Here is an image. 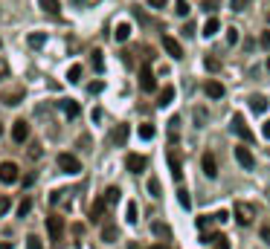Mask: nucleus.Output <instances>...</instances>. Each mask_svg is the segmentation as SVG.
<instances>
[{"instance_id": "obj_1", "label": "nucleus", "mask_w": 270, "mask_h": 249, "mask_svg": "<svg viewBox=\"0 0 270 249\" xmlns=\"http://www.w3.org/2000/svg\"><path fill=\"white\" fill-rule=\"evenodd\" d=\"M55 163H58V168H61L64 174H79V171H82L79 157H73V154H67V151H64V154H58V160H55Z\"/></svg>"}, {"instance_id": "obj_2", "label": "nucleus", "mask_w": 270, "mask_h": 249, "mask_svg": "<svg viewBox=\"0 0 270 249\" xmlns=\"http://www.w3.org/2000/svg\"><path fill=\"white\" fill-rule=\"evenodd\" d=\"M47 232H50V241H52V244H58V241L64 238V217H58V215H50V217H47Z\"/></svg>"}, {"instance_id": "obj_3", "label": "nucleus", "mask_w": 270, "mask_h": 249, "mask_svg": "<svg viewBox=\"0 0 270 249\" xmlns=\"http://www.w3.org/2000/svg\"><path fill=\"white\" fill-rule=\"evenodd\" d=\"M233 215H236V220L241 223V226H250L253 223V215L256 209L250 206V203H236V209H233Z\"/></svg>"}, {"instance_id": "obj_4", "label": "nucleus", "mask_w": 270, "mask_h": 249, "mask_svg": "<svg viewBox=\"0 0 270 249\" xmlns=\"http://www.w3.org/2000/svg\"><path fill=\"white\" fill-rule=\"evenodd\" d=\"M12 139H15L17 145H23L29 139V122L26 119H15L12 122Z\"/></svg>"}, {"instance_id": "obj_5", "label": "nucleus", "mask_w": 270, "mask_h": 249, "mask_svg": "<svg viewBox=\"0 0 270 249\" xmlns=\"http://www.w3.org/2000/svg\"><path fill=\"white\" fill-rule=\"evenodd\" d=\"M145 166H148V160H145L142 154H128V157H125V168H128L131 174H142Z\"/></svg>"}, {"instance_id": "obj_6", "label": "nucleus", "mask_w": 270, "mask_h": 249, "mask_svg": "<svg viewBox=\"0 0 270 249\" xmlns=\"http://www.w3.org/2000/svg\"><path fill=\"white\" fill-rule=\"evenodd\" d=\"M233 131H236L238 136H241V139L247 142V145L253 142V131L247 128V122H244V116H241V113H236V116H233Z\"/></svg>"}, {"instance_id": "obj_7", "label": "nucleus", "mask_w": 270, "mask_h": 249, "mask_svg": "<svg viewBox=\"0 0 270 249\" xmlns=\"http://www.w3.org/2000/svg\"><path fill=\"white\" fill-rule=\"evenodd\" d=\"M154 87H157V79H154L151 67L145 64L142 70H139V90H142V93H151Z\"/></svg>"}, {"instance_id": "obj_8", "label": "nucleus", "mask_w": 270, "mask_h": 249, "mask_svg": "<svg viewBox=\"0 0 270 249\" xmlns=\"http://www.w3.org/2000/svg\"><path fill=\"white\" fill-rule=\"evenodd\" d=\"M0 183H6V185H12V183H17V166L15 163H0Z\"/></svg>"}, {"instance_id": "obj_9", "label": "nucleus", "mask_w": 270, "mask_h": 249, "mask_svg": "<svg viewBox=\"0 0 270 249\" xmlns=\"http://www.w3.org/2000/svg\"><path fill=\"white\" fill-rule=\"evenodd\" d=\"M201 166H203V174H206L209 180L218 177V163H215V154H212V151H206V154L201 157Z\"/></svg>"}, {"instance_id": "obj_10", "label": "nucleus", "mask_w": 270, "mask_h": 249, "mask_svg": "<svg viewBox=\"0 0 270 249\" xmlns=\"http://www.w3.org/2000/svg\"><path fill=\"white\" fill-rule=\"evenodd\" d=\"M163 50L169 52L174 61H180V58H183V47H180V44H177L171 35H163Z\"/></svg>"}, {"instance_id": "obj_11", "label": "nucleus", "mask_w": 270, "mask_h": 249, "mask_svg": "<svg viewBox=\"0 0 270 249\" xmlns=\"http://www.w3.org/2000/svg\"><path fill=\"white\" fill-rule=\"evenodd\" d=\"M236 160H238V166H244L247 171L256 166V157H253V151L250 148H244V145H238L236 148Z\"/></svg>"}, {"instance_id": "obj_12", "label": "nucleus", "mask_w": 270, "mask_h": 249, "mask_svg": "<svg viewBox=\"0 0 270 249\" xmlns=\"http://www.w3.org/2000/svg\"><path fill=\"white\" fill-rule=\"evenodd\" d=\"M203 93H206L209 99H224V93H227V90H224V84H221V82L209 79V82L203 84Z\"/></svg>"}, {"instance_id": "obj_13", "label": "nucleus", "mask_w": 270, "mask_h": 249, "mask_svg": "<svg viewBox=\"0 0 270 249\" xmlns=\"http://www.w3.org/2000/svg\"><path fill=\"white\" fill-rule=\"evenodd\" d=\"M111 142H114V145H125V142H128V125H117V128L111 131Z\"/></svg>"}, {"instance_id": "obj_14", "label": "nucleus", "mask_w": 270, "mask_h": 249, "mask_svg": "<svg viewBox=\"0 0 270 249\" xmlns=\"http://www.w3.org/2000/svg\"><path fill=\"white\" fill-rule=\"evenodd\" d=\"M151 235H157L160 241H169V238H171L169 223H163V220H154V223H151Z\"/></svg>"}, {"instance_id": "obj_15", "label": "nucleus", "mask_w": 270, "mask_h": 249, "mask_svg": "<svg viewBox=\"0 0 270 249\" xmlns=\"http://www.w3.org/2000/svg\"><path fill=\"white\" fill-rule=\"evenodd\" d=\"M61 110H64V116H67V119H76L79 113H82L79 101H73V99H64V101H61Z\"/></svg>"}, {"instance_id": "obj_16", "label": "nucleus", "mask_w": 270, "mask_h": 249, "mask_svg": "<svg viewBox=\"0 0 270 249\" xmlns=\"http://www.w3.org/2000/svg\"><path fill=\"white\" fill-rule=\"evenodd\" d=\"M250 110H253V113H265V110H268V99H265L262 93H253V96H250Z\"/></svg>"}, {"instance_id": "obj_17", "label": "nucleus", "mask_w": 270, "mask_h": 249, "mask_svg": "<svg viewBox=\"0 0 270 249\" xmlns=\"http://www.w3.org/2000/svg\"><path fill=\"white\" fill-rule=\"evenodd\" d=\"M171 101H174V87H163V90H160V96H157V104H160V107H169Z\"/></svg>"}, {"instance_id": "obj_18", "label": "nucleus", "mask_w": 270, "mask_h": 249, "mask_svg": "<svg viewBox=\"0 0 270 249\" xmlns=\"http://www.w3.org/2000/svg\"><path fill=\"white\" fill-rule=\"evenodd\" d=\"M105 209H108V200L99 197L93 206H90V220H102V215H105Z\"/></svg>"}, {"instance_id": "obj_19", "label": "nucleus", "mask_w": 270, "mask_h": 249, "mask_svg": "<svg viewBox=\"0 0 270 249\" xmlns=\"http://www.w3.org/2000/svg\"><path fill=\"white\" fill-rule=\"evenodd\" d=\"M218 29H221V20H218V17H209V20L203 23V38H215Z\"/></svg>"}, {"instance_id": "obj_20", "label": "nucleus", "mask_w": 270, "mask_h": 249, "mask_svg": "<svg viewBox=\"0 0 270 249\" xmlns=\"http://www.w3.org/2000/svg\"><path fill=\"white\" fill-rule=\"evenodd\" d=\"M117 238H119V229L114 226V223L102 226V241H105V244H117Z\"/></svg>"}, {"instance_id": "obj_21", "label": "nucleus", "mask_w": 270, "mask_h": 249, "mask_svg": "<svg viewBox=\"0 0 270 249\" xmlns=\"http://www.w3.org/2000/svg\"><path fill=\"white\" fill-rule=\"evenodd\" d=\"M114 38H117L119 44H125L131 38V23H119L117 29H114Z\"/></svg>"}, {"instance_id": "obj_22", "label": "nucleus", "mask_w": 270, "mask_h": 249, "mask_svg": "<svg viewBox=\"0 0 270 249\" xmlns=\"http://www.w3.org/2000/svg\"><path fill=\"white\" fill-rule=\"evenodd\" d=\"M38 6H41L44 12H50V15H58V12H61V3H58V0H38Z\"/></svg>"}, {"instance_id": "obj_23", "label": "nucleus", "mask_w": 270, "mask_h": 249, "mask_svg": "<svg viewBox=\"0 0 270 249\" xmlns=\"http://www.w3.org/2000/svg\"><path fill=\"white\" fill-rule=\"evenodd\" d=\"M0 101H6L9 107H15V104H20V101H23V90H12V93H6Z\"/></svg>"}, {"instance_id": "obj_24", "label": "nucleus", "mask_w": 270, "mask_h": 249, "mask_svg": "<svg viewBox=\"0 0 270 249\" xmlns=\"http://www.w3.org/2000/svg\"><path fill=\"white\" fill-rule=\"evenodd\" d=\"M169 168H171V177H174V180H180V177H183V171H180V160H177V154H169Z\"/></svg>"}, {"instance_id": "obj_25", "label": "nucleus", "mask_w": 270, "mask_h": 249, "mask_svg": "<svg viewBox=\"0 0 270 249\" xmlns=\"http://www.w3.org/2000/svg\"><path fill=\"white\" fill-rule=\"evenodd\" d=\"M26 44H29L32 50H38V47H44V44H47V35H44V32H32L29 38H26Z\"/></svg>"}, {"instance_id": "obj_26", "label": "nucleus", "mask_w": 270, "mask_h": 249, "mask_svg": "<svg viewBox=\"0 0 270 249\" xmlns=\"http://www.w3.org/2000/svg\"><path fill=\"white\" fill-rule=\"evenodd\" d=\"M154 133H157V128H154L151 122H142V125H139V139L148 142V139H154Z\"/></svg>"}, {"instance_id": "obj_27", "label": "nucleus", "mask_w": 270, "mask_h": 249, "mask_svg": "<svg viewBox=\"0 0 270 249\" xmlns=\"http://www.w3.org/2000/svg\"><path fill=\"white\" fill-rule=\"evenodd\" d=\"M136 215H139V209H136V203L131 200V203L125 206V220H128V223H136V220H139Z\"/></svg>"}, {"instance_id": "obj_28", "label": "nucleus", "mask_w": 270, "mask_h": 249, "mask_svg": "<svg viewBox=\"0 0 270 249\" xmlns=\"http://www.w3.org/2000/svg\"><path fill=\"white\" fill-rule=\"evenodd\" d=\"M82 73H85V70H82V64H73L67 70V79H70V84H76V82H82Z\"/></svg>"}, {"instance_id": "obj_29", "label": "nucleus", "mask_w": 270, "mask_h": 249, "mask_svg": "<svg viewBox=\"0 0 270 249\" xmlns=\"http://www.w3.org/2000/svg\"><path fill=\"white\" fill-rule=\"evenodd\" d=\"M145 188H148V194H151V197H163V188H160V180H157V177H151Z\"/></svg>"}, {"instance_id": "obj_30", "label": "nucleus", "mask_w": 270, "mask_h": 249, "mask_svg": "<svg viewBox=\"0 0 270 249\" xmlns=\"http://www.w3.org/2000/svg\"><path fill=\"white\" fill-rule=\"evenodd\" d=\"M119 194H122V191H119L117 185H111V188L105 191V200H108V206H114V203H119Z\"/></svg>"}, {"instance_id": "obj_31", "label": "nucleus", "mask_w": 270, "mask_h": 249, "mask_svg": "<svg viewBox=\"0 0 270 249\" xmlns=\"http://www.w3.org/2000/svg\"><path fill=\"white\" fill-rule=\"evenodd\" d=\"M29 212H32V200H20L17 203V217H26Z\"/></svg>"}, {"instance_id": "obj_32", "label": "nucleus", "mask_w": 270, "mask_h": 249, "mask_svg": "<svg viewBox=\"0 0 270 249\" xmlns=\"http://www.w3.org/2000/svg\"><path fill=\"white\" fill-rule=\"evenodd\" d=\"M212 249H230V238L215 235V238H212Z\"/></svg>"}, {"instance_id": "obj_33", "label": "nucleus", "mask_w": 270, "mask_h": 249, "mask_svg": "<svg viewBox=\"0 0 270 249\" xmlns=\"http://www.w3.org/2000/svg\"><path fill=\"white\" fill-rule=\"evenodd\" d=\"M177 200H180V206H183V209H192V197H189V191H186V188H177Z\"/></svg>"}, {"instance_id": "obj_34", "label": "nucleus", "mask_w": 270, "mask_h": 249, "mask_svg": "<svg viewBox=\"0 0 270 249\" xmlns=\"http://www.w3.org/2000/svg\"><path fill=\"white\" fill-rule=\"evenodd\" d=\"M203 64H206L209 73H218V70H221V61H218V58H212V55H206V58H203Z\"/></svg>"}, {"instance_id": "obj_35", "label": "nucleus", "mask_w": 270, "mask_h": 249, "mask_svg": "<svg viewBox=\"0 0 270 249\" xmlns=\"http://www.w3.org/2000/svg\"><path fill=\"white\" fill-rule=\"evenodd\" d=\"M93 70L102 73L105 70V58H102V50H93Z\"/></svg>"}, {"instance_id": "obj_36", "label": "nucleus", "mask_w": 270, "mask_h": 249, "mask_svg": "<svg viewBox=\"0 0 270 249\" xmlns=\"http://www.w3.org/2000/svg\"><path fill=\"white\" fill-rule=\"evenodd\" d=\"M174 12H177L180 17H186L189 15V3H186V0H174Z\"/></svg>"}, {"instance_id": "obj_37", "label": "nucleus", "mask_w": 270, "mask_h": 249, "mask_svg": "<svg viewBox=\"0 0 270 249\" xmlns=\"http://www.w3.org/2000/svg\"><path fill=\"white\" fill-rule=\"evenodd\" d=\"M209 223H215V220H212V215L198 217V229H201V232H206V229H209Z\"/></svg>"}, {"instance_id": "obj_38", "label": "nucleus", "mask_w": 270, "mask_h": 249, "mask_svg": "<svg viewBox=\"0 0 270 249\" xmlns=\"http://www.w3.org/2000/svg\"><path fill=\"white\" fill-rule=\"evenodd\" d=\"M227 44H230V47H236V44H238V29H236V26L227 29Z\"/></svg>"}, {"instance_id": "obj_39", "label": "nucleus", "mask_w": 270, "mask_h": 249, "mask_svg": "<svg viewBox=\"0 0 270 249\" xmlns=\"http://www.w3.org/2000/svg\"><path fill=\"white\" fill-rule=\"evenodd\" d=\"M26 247H29V249H44V244H41L38 235H29V238H26Z\"/></svg>"}, {"instance_id": "obj_40", "label": "nucleus", "mask_w": 270, "mask_h": 249, "mask_svg": "<svg viewBox=\"0 0 270 249\" xmlns=\"http://www.w3.org/2000/svg\"><path fill=\"white\" fill-rule=\"evenodd\" d=\"M247 3H250V0H230V9H233V12H244Z\"/></svg>"}, {"instance_id": "obj_41", "label": "nucleus", "mask_w": 270, "mask_h": 249, "mask_svg": "<svg viewBox=\"0 0 270 249\" xmlns=\"http://www.w3.org/2000/svg\"><path fill=\"white\" fill-rule=\"evenodd\" d=\"M9 209H12V200H9V197H0V217L6 215Z\"/></svg>"}, {"instance_id": "obj_42", "label": "nucleus", "mask_w": 270, "mask_h": 249, "mask_svg": "<svg viewBox=\"0 0 270 249\" xmlns=\"http://www.w3.org/2000/svg\"><path fill=\"white\" fill-rule=\"evenodd\" d=\"M218 6H221V0H203V9H206V12H215Z\"/></svg>"}, {"instance_id": "obj_43", "label": "nucleus", "mask_w": 270, "mask_h": 249, "mask_svg": "<svg viewBox=\"0 0 270 249\" xmlns=\"http://www.w3.org/2000/svg\"><path fill=\"white\" fill-rule=\"evenodd\" d=\"M29 157H32V160H41V145H38V142H32V148H29Z\"/></svg>"}, {"instance_id": "obj_44", "label": "nucleus", "mask_w": 270, "mask_h": 249, "mask_svg": "<svg viewBox=\"0 0 270 249\" xmlns=\"http://www.w3.org/2000/svg\"><path fill=\"white\" fill-rule=\"evenodd\" d=\"M166 3H169V0H148L151 9H166Z\"/></svg>"}, {"instance_id": "obj_45", "label": "nucleus", "mask_w": 270, "mask_h": 249, "mask_svg": "<svg viewBox=\"0 0 270 249\" xmlns=\"http://www.w3.org/2000/svg\"><path fill=\"white\" fill-rule=\"evenodd\" d=\"M227 217H230V215H227V212L221 209L218 215H212V220H215V223H227Z\"/></svg>"}, {"instance_id": "obj_46", "label": "nucleus", "mask_w": 270, "mask_h": 249, "mask_svg": "<svg viewBox=\"0 0 270 249\" xmlns=\"http://www.w3.org/2000/svg\"><path fill=\"white\" fill-rule=\"evenodd\" d=\"M102 87H105L102 82H93L90 87H87V93H102Z\"/></svg>"}, {"instance_id": "obj_47", "label": "nucleus", "mask_w": 270, "mask_h": 249, "mask_svg": "<svg viewBox=\"0 0 270 249\" xmlns=\"http://www.w3.org/2000/svg\"><path fill=\"white\" fill-rule=\"evenodd\" d=\"M262 241L270 247V226H262Z\"/></svg>"}, {"instance_id": "obj_48", "label": "nucleus", "mask_w": 270, "mask_h": 249, "mask_svg": "<svg viewBox=\"0 0 270 249\" xmlns=\"http://www.w3.org/2000/svg\"><path fill=\"white\" fill-rule=\"evenodd\" d=\"M262 136H265V139H270V119L262 125Z\"/></svg>"}, {"instance_id": "obj_49", "label": "nucleus", "mask_w": 270, "mask_h": 249, "mask_svg": "<svg viewBox=\"0 0 270 249\" xmlns=\"http://www.w3.org/2000/svg\"><path fill=\"white\" fill-rule=\"evenodd\" d=\"M262 44H265V47H270V32H262Z\"/></svg>"}, {"instance_id": "obj_50", "label": "nucleus", "mask_w": 270, "mask_h": 249, "mask_svg": "<svg viewBox=\"0 0 270 249\" xmlns=\"http://www.w3.org/2000/svg\"><path fill=\"white\" fill-rule=\"evenodd\" d=\"M0 249H12V241H0Z\"/></svg>"}, {"instance_id": "obj_51", "label": "nucleus", "mask_w": 270, "mask_h": 249, "mask_svg": "<svg viewBox=\"0 0 270 249\" xmlns=\"http://www.w3.org/2000/svg\"><path fill=\"white\" fill-rule=\"evenodd\" d=\"M6 73H9V70H6V64H3V61H0V79H3V76H6Z\"/></svg>"}, {"instance_id": "obj_52", "label": "nucleus", "mask_w": 270, "mask_h": 249, "mask_svg": "<svg viewBox=\"0 0 270 249\" xmlns=\"http://www.w3.org/2000/svg\"><path fill=\"white\" fill-rule=\"evenodd\" d=\"M148 249H171V247H166V244H154V247H148Z\"/></svg>"}, {"instance_id": "obj_53", "label": "nucleus", "mask_w": 270, "mask_h": 249, "mask_svg": "<svg viewBox=\"0 0 270 249\" xmlns=\"http://www.w3.org/2000/svg\"><path fill=\"white\" fill-rule=\"evenodd\" d=\"M268 70H270V58H268Z\"/></svg>"}, {"instance_id": "obj_54", "label": "nucleus", "mask_w": 270, "mask_h": 249, "mask_svg": "<svg viewBox=\"0 0 270 249\" xmlns=\"http://www.w3.org/2000/svg\"><path fill=\"white\" fill-rule=\"evenodd\" d=\"M0 133H3V128H0Z\"/></svg>"}]
</instances>
